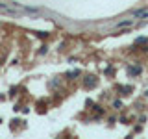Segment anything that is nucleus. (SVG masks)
Segmentation results:
<instances>
[{
    "label": "nucleus",
    "mask_w": 148,
    "mask_h": 139,
    "mask_svg": "<svg viewBox=\"0 0 148 139\" xmlns=\"http://www.w3.org/2000/svg\"><path fill=\"white\" fill-rule=\"evenodd\" d=\"M113 106H115V108H117V109H119V108H120V106H122V102H120V100H115V102H113Z\"/></svg>",
    "instance_id": "nucleus-6"
},
{
    "label": "nucleus",
    "mask_w": 148,
    "mask_h": 139,
    "mask_svg": "<svg viewBox=\"0 0 148 139\" xmlns=\"http://www.w3.org/2000/svg\"><path fill=\"white\" fill-rule=\"evenodd\" d=\"M135 45H148V39L146 37H139V39L135 41Z\"/></svg>",
    "instance_id": "nucleus-4"
},
{
    "label": "nucleus",
    "mask_w": 148,
    "mask_h": 139,
    "mask_svg": "<svg viewBox=\"0 0 148 139\" xmlns=\"http://www.w3.org/2000/svg\"><path fill=\"white\" fill-rule=\"evenodd\" d=\"M119 91H124V95H128L132 91V85H124V87H119Z\"/></svg>",
    "instance_id": "nucleus-5"
},
{
    "label": "nucleus",
    "mask_w": 148,
    "mask_h": 139,
    "mask_svg": "<svg viewBox=\"0 0 148 139\" xmlns=\"http://www.w3.org/2000/svg\"><path fill=\"white\" fill-rule=\"evenodd\" d=\"M145 95H146V96H148V89H146V91H145Z\"/></svg>",
    "instance_id": "nucleus-9"
},
{
    "label": "nucleus",
    "mask_w": 148,
    "mask_h": 139,
    "mask_svg": "<svg viewBox=\"0 0 148 139\" xmlns=\"http://www.w3.org/2000/svg\"><path fill=\"white\" fill-rule=\"evenodd\" d=\"M78 74H80V71H72V72H69L67 76H71V78H72V76H78Z\"/></svg>",
    "instance_id": "nucleus-7"
},
{
    "label": "nucleus",
    "mask_w": 148,
    "mask_h": 139,
    "mask_svg": "<svg viewBox=\"0 0 148 139\" xmlns=\"http://www.w3.org/2000/svg\"><path fill=\"white\" fill-rule=\"evenodd\" d=\"M143 67L141 65H132V67H128V74L130 76H137V74H141Z\"/></svg>",
    "instance_id": "nucleus-2"
},
{
    "label": "nucleus",
    "mask_w": 148,
    "mask_h": 139,
    "mask_svg": "<svg viewBox=\"0 0 148 139\" xmlns=\"http://www.w3.org/2000/svg\"><path fill=\"white\" fill-rule=\"evenodd\" d=\"M98 83V80H96V76H87L85 78V82H83V85L87 87V89H92V87Z\"/></svg>",
    "instance_id": "nucleus-1"
},
{
    "label": "nucleus",
    "mask_w": 148,
    "mask_h": 139,
    "mask_svg": "<svg viewBox=\"0 0 148 139\" xmlns=\"http://www.w3.org/2000/svg\"><path fill=\"white\" fill-rule=\"evenodd\" d=\"M133 24V21H122V22H119L117 28H128V26H132Z\"/></svg>",
    "instance_id": "nucleus-3"
},
{
    "label": "nucleus",
    "mask_w": 148,
    "mask_h": 139,
    "mask_svg": "<svg viewBox=\"0 0 148 139\" xmlns=\"http://www.w3.org/2000/svg\"><path fill=\"white\" fill-rule=\"evenodd\" d=\"M35 35H37V37H46L45 32H35Z\"/></svg>",
    "instance_id": "nucleus-8"
}]
</instances>
